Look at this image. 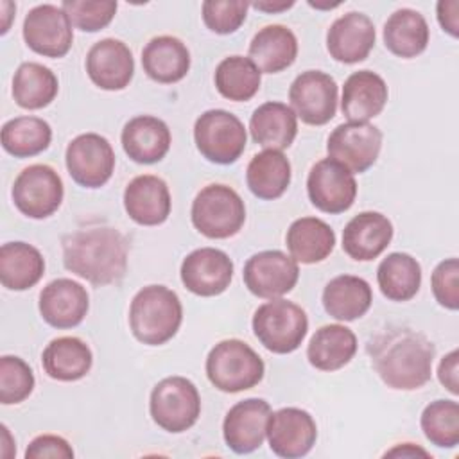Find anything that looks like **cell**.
<instances>
[{
  "mask_svg": "<svg viewBox=\"0 0 459 459\" xmlns=\"http://www.w3.org/2000/svg\"><path fill=\"white\" fill-rule=\"evenodd\" d=\"M371 364L382 382L391 389L414 391L432 375L434 344L407 326H391L369 342Z\"/></svg>",
  "mask_w": 459,
  "mask_h": 459,
  "instance_id": "cell-1",
  "label": "cell"
},
{
  "mask_svg": "<svg viewBox=\"0 0 459 459\" xmlns=\"http://www.w3.org/2000/svg\"><path fill=\"white\" fill-rule=\"evenodd\" d=\"M127 253L126 237L109 226L77 230L63 237L65 267L97 287L117 283L124 278Z\"/></svg>",
  "mask_w": 459,
  "mask_h": 459,
  "instance_id": "cell-2",
  "label": "cell"
},
{
  "mask_svg": "<svg viewBox=\"0 0 459 459\" xmlns=\"http://www.w3.org/2000/svg\"><path fill=\"white\" fill-rule=\"evenodd\" d=\"M183 321L179 296L165 285L140 289L129 307V326L136 341L160 346L170 341Z\"/></svg>",
  "mask_w": 459,
  "mask_h": 459,
  "instance_id": "cell-3",
  "label": "cell"
},
{
  "mask_svg": "<svg viewBox=\"0 0 459 459\" xmlns=\"http://www.w3.org/2000/svg\"><path fill=\"white\" fill-rule=\"evenodd\" d=\"M206 377L222 393H240L258 385L265 366L262 357L240 339L217 342L206 357Z\"/></svg>",
  "mask_w": 459,
  "mask_h": 459,
  "instance_id": "cell-4",
  "label": "cell"
},
{
  "mask_svg": "<svg viewBox=\"0 0 459 459\" xmlns=\"http://www.w3.org/2000/svg\"><path fill=\"white\" fill-rule=\"evenodd\" d=\"M192 224L208 238H230L246 222V206L237 190L222 183H212L199 190L192 201Z\"/></svg>",
  "mask_w": 459,
  "mask_h": 459,
  "instance_id": "cell-5",
  "label": "cell"
},
{
  "mask_svg": "<svg viewBox=\"0 0 459 459\" xmlns=\"http://www.w3.org/2000/svg\"><path fill=\"white\" fill-rule=\"evenodd\" d=\"M253 332L269 351L280 355L292 353L307 337L308 317L299 305L274 298L255 310Z\"/></svg>",
  "mask_w": 459,
  "mask_h": 459,
  "instance_id": "cell-6",
  "label": "cell"
},
{
  "mask_svg": "<svg viewBox=\"0 0 459 459\" xmlns=\"http://www.w3.org/2000/svg\"><path fill=\"white\" fill-rule=\"evenodd\" d=\"M194 142L208 161L230 165L242 156L247 133L237 115L226 109H208L194 124Z\"/></svg>",
  "mask_w": 459,
  "mask_h": 459,
  "instance_id": "cell-7",
  "label": "cell"
},
{
  "mask_svg": "<svg viewBox=\"0 0 459 459\" xmlns=\"http://www.w3.org/2000/svg\"><path fill=\"white\" fill-rule=\"evenodd\" d=\"M149 411L158 427L179 434L195 425L201 414V396L192 380L178 375L167 377L152 387Z\"/></svg>",
  "mask_w": 459,
  "mask_h": 459,
  "instance_id": "cell-8",
  "label": "cell"
},
{
  "mask_svg": "<svg viewBox=\"0 0 459 459\" xmlns=\"http://www.w3.org/2000/svg\"><path fill=\"white\" fill-rule=\"evenodd\" d=\"M11 195L14 206L25 217L47 219L63 203V179L50 165L34 163L16 176Z\"/></svg>",
  "mask_w": 459,
  "mask_h": 459,
  "instance_id": "cell-9",
  "label": "cell"
},
{
  "mask_svg": "<svg viewBox=\"0 0 459 459\" xmlns=\"http://www.w3.org/2000/svg\"><path fill=\"white\" fill-rule=\"evenodd\" d=\"M70 178L84 188L104 186L115 170V151L108 138L97 133H82L70 140L65 152Z\"/></svg>",
  "mask_w": 459,
  "mask_h": 459,
  "instance_id": "cell-10",
  "label": "cell"
},
{
  "mask_svg": "<svg viewBox=\"0 0 459 459\" xmlns=\"http://www.w3.org/2000/svg\"><path fill=\"white\" fill-rule=\"evenodd\" d=\"M289 100L301 122L308 126H325L337 111V82L330 74L321 70L301 72L289 88Z\"/></svg>",
  "mask_w": 459,
  "mask_h": 459,
  "instance_id": "cell-11",
  "label": "cell"
},
{
  "mask_svg": "<svg viewBox=\"0 0 459 459\" xmlns=\"http://www.w3.org/2000/svg\"><path fill=\"white\" fill-rule=\"evenodd\" d=\"M310 203L325 213H342L350 210L357 197V181L342 163L323 158L316 161L307 178Z\"/></svg>",
  "mask_w": 459,
  "mask_h": 459,
  "instance_id": "cell-12",
  "label": "cell"
},
{
  "mask_svg": "<svg viewBox=\"0 0 459 459\" xmlns=\"http://www.w3.org/2000/svg\"><path fill=\"white\" fill-rule=\"evenodd\" d=\"M380 149L382 131L369 122L341 124L330 133L326 142L328 158L342 163L353 174L373 167Z\"/></svg>",
  "mask_w": 459,
  "mask_h": 459,
  "instance_id": "cell-13",
  "label": "cell"
},
{
  "mask_svg": "<svg viewBox=\"0 0 459 459\" xmlns=\"http://www.w3.org/2000/svg\"><path fill=\"white\" fill-rule=\"evenodd\" d=\"M242 276L251 294L264 299H274L296 287L299 267L298 262L283 251L267 249L247 258Z\"/></svg>",
  "mask_w": 459,
  "mask_h": 459,
  "instance_id": "cell-14",
  "label": "cell"
},
{
  "mask_svg": "<svg viewBox=\"0 0 459 459\" xmlns=\"http://www.w3.org/2000/svg\"><path fill=\"white\" fill-rule=\"evenodd\" d=\"M27 47L45 57H63L72 48L74 32L68 14L54 4L32 7L23 20Z\"/></svg>",
  "mask_w": 459,
  "mask_h": 459,
  "instance_id": "cell-15",
  "label": "cell"
},
{
  "mask_svg": "<svg viewBox=\"0 0 459 459\" xmlns=\"http://www.w3.org/2000/svg\"><path fill=\"white\" fill-rule=\"evenodd\" d=\"M265 437L278 457L296 459L312 450L317 439V427L310 412L298 407H283L271 412Z\"/></svg>",
  "mask_w": 459,
  "mask_h": 459,
  "instance_id": "cell-16",
  "label": "cell"
},
{
  "mask_svg": "<svg viewBox=\"0 0 459 459\" xmlns=\"http://www.w3.org/2000/svg\"><path fill=\"white\" fill-rule=\"evenodd\" d=\"M179 274L185 289L192 294L212 298L222 294L230 287L233 262L217 247H199L185 256Z\"/></svg>",
  "mask_w": 459,
  "mask_h": 459,
  "instance_id": "cell-17",
  "label": "cell"
},
{
  "mask_svg": "<svg viewBox=\"0 0 459 459\" xmlns=\"http://www.w3.org/2000/svg\"><path fill=\"white\" fill-rule=\"evenodd\" d=\"M271 405L262 398L237 402L222 421V436L235 454H251L262 446L267 436Z\"/></svg>",
  "mask_w": 459,
  "mask_h": 459,
  "instance_id": "cell-18",
  "label": "cell"
},
{
  "mask_svg": "<svg viewBox=\"0 0 459 459\" xmlns=\"http://www.w3.org/2000/svg\"><path fill=\"white\" fill-rule=\"evenodd\" d=\"M86 74L95 86L118 91L129 86L134 75V59L129 47L115 38H104L86 54Z\"/></svg>",
  "mask_w": 459,
  "mask_h": 459,
  "instance_id": "cell-19",
  "label": "cell"
},
{
  "mask_svg": "<svg viewBox=\"0 0 459 459\" xmlns=\"http://www.w3.org/2000/svg\"><path fill=\"white\" fill-rule=\"evenodd\" d=\"M90 308L86 289L70 278L52 280L39 292V314L45 323L65 330L82 323Z\"/></svg>",
  "mask_w": 459,
  "mask_h": 459,
  "instance_id": "cell-20",
  "label": "cell"
},
{
  "mask_svg": "<svg viewBox=\"0 0 459 459\" xmlns=\"http://www.w3.org/2000/svg\"><path fill=\"white\" fill-rule=\"evenodd\" d=\"M375 25L364 13H346L339 16L326 32L328 54L346 65L364 61L375 47Z\"/></svg>",
  "mask_w": 459,
  "mask_h": 459,
  "instance_id": "cell-21",
  "label": "cell"
},
{
  "mask_svg": "<svg viewBox=\"0 0 459 459\" xmlns=\"http://www.w3.org/2000/svg\"><path fill=\"white\" fill-rule=\"evenodd\" d=\"M124 208L129 219L140 226L163 224L172 208L167 183L154 174L133 178L124 190Z\"/></svg>",
  "mask_w": 459,
  "mask_h": 459,
  "instance_id": "cell-22",
  "label": "cell"
},
{
  "mask_svg": "<svg viewBox=\"0 0 459 459\" xmlns=\"http://www.w3.org/2000/svg\"><path fill=\"white\" fill-rule=\"evenodd\" d=\"M393 238V224L380 212H360L342 230V249L357 262L380 256Z\"/></svg>",
  "mask_w": 459,
  "mask_h": 459,
  "instance_id": "cell-23",
  "label": "cell"
},
{
  "mask_svg": "<svg viewBox=\"0 0 459 459\" xmlns=\"http://www.w3.org/2000/svg\"><path fill=\"white\" fill-rule=\"evenodd\" d=\"M124 152L136 163L151 165L165 158L170 149L169 126L152 115H138L126 122L120 134Z\"/></svg>",
  "mask_w": 459,
  "mask_h": 459,
  "instance_id": "cell-24",
  "label": "cell"
},
{
  "mask_svg": "<svg viewBox=\"0 0 459 459\" xmlns=\"http://www.w3.org/2000/svg\"><path fill=\"white\" fill-rule=\"evenodd\" d=\"M387 97V84L378 74L371 70H359L344 81L341 111L350 122H368L380 115Z\"/></svg>",
  "mask_w": 459,
  "mask_h": 459,
  "instance_id": "cell-25",
  "label": "cell"
},
{
  "mask_svg": "<svg viewBox=\"0 0 459 459\" xmlns=\"http://www.w3.org/2000/svg\"><path fill=\"white\" fill-rule=\"evenodd\" d=\"M249 131L255 143L265 149L283 151L292 145L298 134V117L290 106L269 100L253 111Z\"/></svg>",
  "mask_w": 459,
  "mask_h": 459,
  "instance_id": "cell-26",
  "label": "cell"
},
{
  "mask_svg": "<svg viewBox=\"0 0 459 459\" xmlns=\"http://www.w3.org/2000/svg\"><path fill=\"white\" fill-rule=\"evenodd\" d=\"M143 72L156 82L172 84L190 70V52L176 36H156L142 50Z\"/></svg>",
  "mask_w": 459,
  "mask_h": 459,
  "instance_id": "cell-27",
  "label": "cell"
},
{
  "mask_svg": "<svg viewBox=\"0 0 459 459\" xmlns=\"http://www.w3.org/2000/svg\"><path fill=\"white\" fill-rule=\"evenodd\" d=\"M298 56L296 34L280 23L262 27L249 43V59L264 74H278L289 68Z\"/></svg>",
  "mask_w": 459,
  "mask_h": 459,
  "instance_id": "cell-28",
  "label": "cell"
},
{
  "mask_svg": "<svg viewBox=\"0 0 459 459\" xmlns=\"http://www.w3.org/2000/svg\"><path fill=\"white\" fill-rule=\"evenodd\" d=\"M373 303L369 283L353 274H339L323 289V307L337 321H355L362 317Z\"/></svg>",
  "mask_w": 459,
  "mask_h": 459,
  "instance_id": "cell-29",
  "label": "cell"
},
{
  "mask_svg": "<svg viewBox=\"0 0 459 459\" xmlns=\"http://www.w3.org/2000/svg\"><path fill=\"white\" fill-rule=\"evenodd\" d=\"M45 373L59 382H75L88 375L93 364L90 346L74 335L52 339L41 355Z\"/></svg>",
  "mask_w": 459,
  "mask_h": 459,
  "instance_id": "cell-30",
  "label": "cell"
},
{
  "mask_svg": "<svg viewBox=\"0 0 459 459\" xmlns=\"http://www.w3.org/2000/svg\"><path fill=\"white\" fill-rule=\"evenodd\" d=\"M355 353V333L339 323L317 328L307 346V359L319 371H337L344 368Z\"/></svg>",
  "mask_w": 459,
  "mask_h": 459,
  "instance_id": "cell-31",
  "label": "cell"
},
{
  "mask_svg": "<svg viewBox=\"0 0 459 459\" xmlns=\"http://www.w3.org/2000/svg\"><path fill=\"white\" fill-rule=\"evenodd\" d=\"M382 36L384 45L391 54L403 59H411L420 56L427 48L430 30L421 13L409 7H402L387 18V22L384 23Z\"/></svg>",
  "mask_w": 459,
  "mask_h": 459,
  "instance_id": "cell-32",
  "label": "cell"
},
{
  "mask_svg": "<svg viewBox=\"0 0 459 459\" xmlns=\"http://www.w3.org/2000/svg\"><path fill=\"white\" fill-rule=\"evenodd\" d=\"M285 244L296 262L317 264L333 251L335 233L323 219L301 217L289 226Z\"/></svg>",
  "mask_w": 459,
  "mask_h": 459,
  "instance_id": "cell-33",
  "label": "cell"
},
{
  "mask_svg": "<svg viewBox=\"0 0 459 459\" xmlns=\"http://www.w3.org/2000/svg\"><path fill=\"white\" fill-rule=\"evenodd\" d=\"M246 183L253 195L264 201L278 199L290 185V161L281 151L265 149L251 158Z\"/></svg>",
  "mask_w": 459,
  "mask_h": 459,
  "instance_id": "cell-34",
  "label": "cell"
},
{
  "mask_svg": "<svg viewBox=\"0 0 459 459\" xmlns=\"http://www.w3.org/2000/svg\"><path fill=\"white\" fill-rule=\"evenodd\" d=\"M45 273V258L27 242H5L0 247V281L9 290L34 287Z\"/></svg>",
  "mask_w": 459,
  "mask_h": 459,
  "instance_id": "cell-35",
  "label": "cell"
},
{
  "mask_svg": "<svg viewBox=\"0 0 459 459\" xmlns=\"http://www.w3.org/2000/svg\"><path fill=\"white\" fill-rule=\"evenodd\" d=\"M59 91L56 74L36 61L22 63L13 77V99L23 109L47 108Z\"/></svg>",
  "mask_w": 459,
  "mask_h": 459,
  "instance_id": "cell-36",
  "label": "cell"
},
{
  "mask_svg": "<svg viewBox=\"0 0 459 459\" xmlns=\"http://www.w3.org/2000/svg\"><path fill=\"white\" fill-rule=\"evenodd\" d=\"M380 292L391 301L412 299L421 285V265L407 253H389L377 269Z\"/></svg>",
  "mask_w": 459,
  "mask_h": 459,
  "instance_id": "cell-37",
  "label": "cell"
},
{
  "mask_svg": "<svg viewBox=\"0 0 459 459\" xmlns=\"http://www.w3.org/2000/svg\"><path fill=\"white\" fill-rule=\"evenodd\" d=\"M213 81L217 91L224 99L233 102H246L258 93L262 72L249 57L230 56L217 65Z\"/></svg>",
  "mask_w": 459,
  "mask_h": 459,
  "instance_id": "cell-38",
  "label": "cell"
},
{
  "mask_svg": "<svg viewBox=\"0 0 459 459\" xmlns=\"http://www.w3.org/2000/svg\"><path fill=\"white\" fill-rule=\"evenodd\" d=\"M2 147L14 158H30L52 142V127L39 117H16L2 126Z\"/></svg>",
  "mask_w": 459,
  "mask_h": 459,
  "instance_id": "cell-39",
  "label": "cell"
},
{
  "mask_svg": "<svg viewBox=\"0 0 459 459\" xmlns=\"http://www.w3.org/2000/svg\"><path fill=\"white\" fill-rule=\"evenodd\" d=\"M425 437L439 448H454L459 443V403L455 400H434L421 412Z\"/></svg>",
  "mask_w": 459,
  "mask_h": 459,
  "instance_id": "cell-40",
  "label": "cell"
},
{
  "mask_svg": "<svg viewBox=\"0 0 459 459\" xmlns=\"http://www.w3.org/2000/svg\"><path fill=\"white\" fill-rule=\"evenodd\" d=\"M34 384V373L23 359L16 355H4L0 359V402L4 405L27 400Z\"/></svg>",
  "mask_w": 459,
  "mask_h": 459,
  "instance_id": "cell-41",
  "label": "cell"
},
{
  "mask_svg": "<svg viewBox=\"0 0 459 459\" xmlns=\"http://www.w3.org/2000/svg\"><path fill=\"white\" fill-rule=\"evenodd\" d=\"M61 7L75 29L82 32H97L111 23L118 4L111 0H65Z\"/></svg>",
  "mask_w": 459,
  "mask_h": 459,
  "instance_id": "cell-42",
  "label": "cell"
},
{
  "mask_svg": "<svg viewBox=\"0 0 459 459\" xmlns=\"http://www.w3.org/2000/svg\"><path fill=\"white\" fill-rule=\"evenodd\" d=\"M251 4L242 0H206L203 2V22L215 34H233L246 22Z\"/></svg>",
  "mask_w": 459,
  "mask_h": 459,
  "instance_id": "cell-43",
  "label": "cell"
},
{
  "mask_svg": "<svg viewBox=\"0 0 459 459\" xmlns=\"http://www.w3.org/2000/svg\"><path fill=\"white\" fill-rule=\"evenodd\" d=\"M430 287L436 301L448 308H459V260L446 258L436 265L430 276Z\"/></svg>",
  "mask_w": 459,
  "mask_h": 459,
  "instance_id": "cell-44",
  "label": "cell"
},
{
  "mask_svg": "<svg viewBox=\"0 0 459 459\" xmlns=\"http://www.w3.org/2000/svg\"><path fill=\"white\" fill-rule=\"evenodd\" d=\"M47 457L72 459L74 448L61 436H56V434L36 436L25 450V459H47Z\"/></svg>",
  "mask_w": 459,
  "mask_h": 459,
  "instance_id": "cell-45",
  "label": "cell"
},
{
  "mask_svg": "<svg viewBox=\"0 0 459 459\" xmlns=\"http://www.w3.org/2000/svg\"><path fill=\"white\" fill-rule=\"evenodd\" d=\"M457 371H459V351L452 350L439 360V366H437V378L452 394H459Z\"/></svg>",
  "mask_w": 459,
  "mask_h": 459,
  "instance_id": "cell-46",
  "label": "cell"
},
{
  "mask_svg": "<svg viewBox=\"0 0 459 459\" xmlns=\"http://www.w3.org/2000/svg\"><path fill=\"white\" fill-rule=\"evenodd\" d=\"M437 22L445 32L452 38L459 36V2L457 0H441L437 2Z\"/></svg>",
  "mask_w": 459,
  "mask_h": 459,
  "instance_id": "cell-47",
  "label": "cell"
},
{
  "mask_svg": "<svg viewBox=\"0 0 459 459\" xmlns=\"http://www.w3.org/2000/svg\"><path fill=\"white\" fill-rule=\"evenodd\" d=\"M418 455L430 457L427 450H423L421 446H416L414 443H400L384 454V457H418Z\"/></svg>",
  "mask_w": 459,
  "mask_h": 459,
  "instance_id": "cell-48",
  "label": "cell"
},
{
  "mask_svg": "<svg viewBox=\"0 0 459 459\" xmlns=\"http://www.w3.org/2000/svg\"><path fill=\"white\" fill-rule=\"evenodd\" d=\"M255 9L264 11V13H281L285 9H290L294 5V2H253L251 4Z\"/></svg>",
  "mask_w": 459,
  "mask_h": 459,
  "instance_id": "cell-49",
  "label": "cell"
}]
</instances>
